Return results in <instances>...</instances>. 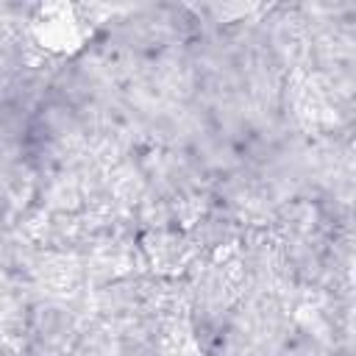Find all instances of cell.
I'll return each instance as SVG.
<instances>
[{
  "label": "cell",
  "instance_id": "cell-1",
  "mask_svg": "<svg viewBox=\"0 0 356 356\" xmlns=\"http://www.w3.org/2000/svg\"><path fill=\"white\" fill-rule=\"evenodd\" d=\"M36 42L50 53H75L92 36V25L72 6H47L33 22Z\"/></svg>",
  "mask_w": 356,
  "mask_h": 356
},
{
  "label": "cell",
  "instance_id": "cell-2",
  "mask_svg": "<svg viewBox=\"0 0 356 356\" xmlns=\"http://www.w3.org/2000/svg\"><path fill=\"white\" fill-rule=\"evenodd\" d=\"M161 356H200V348L186 331H172L161 342Z\"/></svg>",
  "mask_w": 356,
  "mask_h": 356
}]
</instances>
